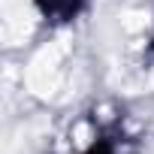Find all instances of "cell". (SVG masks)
<instances>
[{
  "instance_id": "obj_1",
  "label": "cell",
  "mask_w": 154,
  "mask_h": 154,
  "mask_svg": "<svg viewBox=\"0 0 154 154\" xmlns=\"http://www.w3.org/2000/svg\"><path fill=\"white\" fill-rule=\"evenodd\" d=\"M39 6L51 18H69V15H75V9H79V0H39Z\"/></svg>"
}]
</instances>
